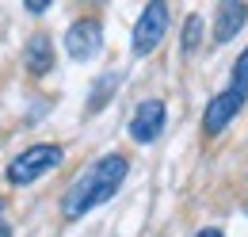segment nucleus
Here are the masks:
<instances>
[{"instance_id":"obj_11","label":"nucleus","mask_w":248,"mask_h":237,"mask_svg":"<svg viewBox=\"0 0 248 237\" xmlns=\"http://www.w3.org/2000/svg\"><path fill=\"white\" fill-rule=\"evenodd\" d=\"M199 31H202V19H199V16H191V19L184 23V50H187V54L199 46Z\"/></svg>"},{"instance_id":"obj_12","label":"nucleus","mask_w":248,"mask_h":237,"mask_svg":"<svg viewBox=\"0 0 248 237\" xmlns=\"http://www.w3.org/2000/svg\"><path fill=\"white\" fill-rule=\"evenodd\" d=\"M23 8H27V12H46V8H50V4H46V0H27V4H23Z\"/></svg>"},{"instance_id":"obj_7","label":"nucleus","mask_w":248,"mask_h":237,"mask_svg":"<svg viewBox=\"0 0 248 237\" xmlns=\"http://www.w3.org/2000/svg\"><path fill=\"white\" fill-rule=\"evenodd\" d=\"M248 19V4H217V23H214V42H229Z\"/></svg>"},{"instance_id":"obj_10","label":"nucleus","mask_w":248,"mask_h":237,"mask_svg":"<svg viewBox=\"0 0 248 237\" xmlns=\"http://www.w3.org/2000/svg\"><path fill=\"white\" fill-rule=\"evenodd\" d=\"M233 92H241V96H248V50L241 54V61H237V69H233Z\"/></svg>"},{"instance_id":"obj_5","label":"nucleus","mask_w":248,"mask_h":237,"mask_svg":"<svg viewBox=\"0 0 248 237\" xmlns=\"http://www.w3.org/2000/svg\"><path fill=\"white\" fill-rule=\"evenodd\" d=\"M160 130H164V103L160 100H145L138 111H134V118H130V138L134 142H156L160 138Z\"/></svg>"},{"instance_id":"obj_8","label":"nucleus","mask_w":248,"mask_h":237,"mask_svg":"<svg viewBox=\"0 0 248 237\" xmlns=\"http://www.w3.org/2000/svg\"><path fill=\"white\" fill-rule=\"evenodd\" d=\"M27 69L31 73H50L54 69V50H50V38L46 34H34L27 42Z\"/></svg>"},{"instance_id":"obj_4","label":"nucleus","mask_w":248,"mask_h":237,"mask_svg":"<svg viewBox=\"0 0 248 237\" xmlns=\"http://www.w3.org/2000/svg\"><path fill=\"white\" fill-rule=\"evenodd\" d=\"M99 46H103V27H99L95 19H77V23L69 27V34H65V50H69L73 61L95 58Z\"/></svg>"},{"instance_id":"obj_2","label":"nucleus","mask_w":248,"mask_h":237,"mask_svg":"<svg viewBox=\"0 0 248 237\" xmlns=\"http://www.w3.org/2000/svg\"><path fill=\"white\" fill-rule=\"evenodd\" d=\"M58 165H62V146H31L8 165V180L12 184H31L42 172L58 169Z\"/></svg>"},{"instance_id":"obj_3","label":"nucleus","mask_w":248,"mask_h":237,"mask_svg":"<svg viewBox=\"0 0 248 237\" xmlns=\"http://www.w3.org/2000/svg\"><path fill=\"white\" fill-rule=\"evenodd\" d=\"M164 31H168V4H145V12H141V19H138V27H134V42H130V50L138 54V58H145V54H153L156 46H160V38H164Z\"/></svg>"},{"instance_id":"obj_6","label":"nucleus","mask_w":248,"mask_h":237,"mask_svg":"<svg viewBox=\"0 0 248 237\" xmlns=\"http://www.w3.org/2000/svg\"><path fill=\"white\" fill-rule=\"evenodd\" d=\"M245 107V96L233 88H225L221 96H214L210 100V107H206V118H202V126H206V134H221L225 126H229V118L237 115Z\"/></svg>"},{"instance_id":"obj_9","label":"nucleus","mask_w":248,"mask_h":237,"mask_svg":"<svg viewBox=\"0 0 248 237\" xmlns=\"http://www.w3.org/2000/svg\"><path fill=\"white\" fill-rule=\"evenodd\" d=\"M115 88H119V73H107V77H103V81L92 88V103H88V111H99V107L107 103V96H111Z\"/></svg>"},{"instance_id":"obj_13","label":"nucleus","mask_w":248,"mask_h":237,"mask_svg":"<svg viewBox=\"0 0 248 237\" xmlns=\"http://www.w3.org/2000/svg\"><path fill=\"white\" fill-rule=\"evenodd\" d=\"M195 237H221V230H214V226H210V230H199Z\"/></svg>"},{"instance_id":"obj_1","label":"nucleus","mask_w":248,"mask_h":237,"mask_svg":"<svg viewBox=\"0 0 248 237\" xmlns=\"http://www.w3.org/2000/svg\"><path fill=\"white\" fill-rule=\"evenodd\" d=\"M126 180V157L119 153H111V157H99L92 169H84L77 184L69 187V195H65V218H80V214H88L92 207L99 203H107L115 191H119V184Z\"/></svg>"},{"instance_id":"obj_14","label":"nucleus","mask_w":248,"mask_h":237,"mask_svg":"<svg viewBox=\"0 0 248 237\" xmlns=\"http://www.w3.org/2000/svg\"><path fill=\"white\" fill-rule=\"evenodd\" d=\"M0 237H12V230H8V226H0Z\"/></svg>"}]
</instances>
